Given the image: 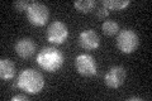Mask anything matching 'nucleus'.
I'll use <instances>...</instances> for the list:
<instances>
[{
	"mask_svg": "<svg viewBox=\"0 0 152 101\" xmlns=\"http://www.w3.org/2000/svg\"><path fill=\"white\" fill-rule=\"evenodd\" d=\"M15 76V67L10 60H0V77L1 80H12Z\"/></svg>",
	"mask_w": 152,
	"mask_h": 101,
	"instance_id": "9d476101",
	"label": "nucleus"
},
{
	"mask_svg": "<svg viewBox=\"0 0 152 101\" xmlns=\"http://www.w3.org/2000/svg\"><path fill=\"white\" fill-rule=\"evenodd\" d=\"M79 44L84 49L93 51L100 46V39H99L98 33L93 29H88L80 33L79 36Z\"/></svg>",
	"mask_w": 152,
	"mask_h": 101,
	"instance_id": "6e6552de",
	"label": "nucleus"
},
{
	"mask_svg": "<svg viewBox=\"0 0 152 101\" xmlns=\"http://www.w3.org/2000/svg\"><path fill=\"white\" fill-rule=\"evenodd\" d=\"M95 15H96L99 19H105V18L109 15V10L100 3V4H99V5L96 7V10H95Z\"/></svg>",
	"mask_w": 152,
	"mask_h": 101,
	"instance_id": "2eb2a0df",
	"label": "nucleus"
},
{
	"mask_svg": "<svg viewBox=\"0 0 152 101\" xmlns=\"http://www.w3.org/2000/svg\"><path fill=\"white\" fill-rule=\"evenodd\" d=\"M127 72L122 66H114L107 72L105 77H104V82L108 87L110 89H118L124 84Z\"/></svg>",
	"mask_w": 152,
	"mask_h": 101,
	"instance_id": "0eeeda50",
	"label": "nucleus"
},
{
	"mask_svg": "<svg viewBox=\"0 0 152 101\" xmlns=\"http://www.w3.org/2000/svg\"><path fill=\"white\" fill-rule=\"evenodd\" d=\"M102 29H103V33L105 36L113 37V36H115L117 33H119V25H118V23L114 22V20H105L102 25Z\"/></svg>",
	"mask_w": 152,
	"mask_h": 101,
	"instance_id": "f8f14e48",
	"label": "nucleus"
},
{
	"mask_svg": "<svg viewBox=\"0 0 152 101\" xmlns=\"http://www.w3.org/2000/svg\"><path fill=\"white\" fill-rule=\"evenodd\" d=\"M75 66H76V71L81 76H85V77L95 76L98 72L96 62L90 54H85V53L79 54L75 60Z\"/></svg>",
	"mask_w": 152,
	"mask_h": 101,
	"instance_id": "423d86ee",
	"label": "nucleus"
},
{
	"mask_svg": "<svg viewBox=\"0 0 152 101\" xmlns=\"http://www.w3.org/2000/svg\"><path fill=\"white\" fill-rule=\"evenodd\" d=\"M31 3H28L27 0H17V1L13 3V8L18 12H27L28 7H29Z\"/></svg>",
	"mask_w": 152,
	"mask_h": 101,
	"instance_id": "4468645a",
	"label": "nucleus"
},
{
	"mask_svg": "<svg viewBox=\"0 0 152 101\" xmlns=\"http://www.w3.org/2000/svg\"><path fill=\"white\" fill-rule=\"evenodd\" d=\"M17 86L20 90L26 91L27 94L34 95L41 92L45 86V80L39 72L32 68L23 70L18 76Z\"/></svg>",
	"mask_w": 152,
	"mask_h": 101,
	"instance_id": "f257e3e1",
	"label": "nucleus"
},
{
	"mask_svg": "<svg viewBox=\"0 0 152 101\" xmlns=\"http://www.w3.org/2000/svg\"><path fill=\"white\" fill-rule=\"evenodd\" d=\"M15 52L22 58H29L34 54L36 52V44L31 38H22L15 43Z\"/></svg>",
	"mask_w": 152,
	"mask_h": 101,
	"instance_id": "1a4fd4ad",
	"label": "nucleus"
},
{
	"mask_svg": "<svg viewBox=\"0 0 152 101\" xmlns=\"http://www.w3.org/2000/svg\"><path fill=\"white\" fill-rule=\"evenodd\" d=\"M128 100H129V101H132V100H143V99H142V97H137V96H133V97H129V99H128Z\"/></svg>",
	"mask_w": 152,
	"mask_h": 101,
	"instance_id": "f3484780",
	"label": "nucleus"
},
{
	"mask_svg": "<svg viewBox=\"0 0 152 101\" xmlns=\"http://www.w3.org/2000/svg\"><path fill=\"white\" fill-rule=\"evenodd\" d=\"M95 5H96V3L94 0H77V1L74 3V7L81 13L91 12Z\"/></svg>",
	"mask_w": 152,
	"mask_h": 101,
	"instance_id": "ddd939ff",
	"label": "nucleus"
},
{
	"mask_svg": "<svg viewBox=\"0 0 152 101\" xmlns=\"http://www.w3.org/2000/svg\"><path fill=\"white\" fill-rule=\"evenodd\" d=\"M26 14H27V18L32 25L42 27L48 22L50 9L47 8L45 4L38 3V1H33L29 4Z\"/></svg>",
	"mask_w": 152,
	"mask_h": 101,
	"instance_id": "20e7f679",
	"label": "nucleus"
},
{
	"mask_svg": "<svg viewBox=\"0 0 152 101\" xmlns=\"http://www.w3.org/2000/svg\"><path fill=\"white\" fill-rule=\"evenodd\" d=\"M140 46V38L137 33L132 29H123L119 31L117 36V48L122 53L129 54L137 49Z\"/></svg>",
	"mask_w": 152,
	"mask_h": 101,
	"instance_id": "7ed1b4c3",
	"label": "nucleus"
},
{
	"mask_svg": "<svg viewBox=\"0 0 152 101\" xmlns=\"http://www.w3.org/2000/svg\"><path fill=\"white\" fill-rule=\"evenodd\" d=\"M18 100H24V101H28L29 97L27 95H15L12 97V101H18Z\"/></svg>",
	"mask_w": 152,
	"mask_h": 101,
	"instance_id": "dca6fc26",
	"label": "nucleus"
},
{
	"mask_svg": "<svg viewBox=\"0 0 152 101\" xmlns=\"http://www.w3.org/2000/svg\"><path fill=\"white\" fill-rule=\"evenodd\" d=\"M102 4L108 10H122L131 4V0H103Z\"/></svg>",
	"mask_w": 152,
	"mask_h": 101,
	"instance_id": "9b49d317",
	"label": "nucleus"
},
{
	"mask_svg": "<svg viewBox=\"0 0 152 101\" xmlns=\"http://www.w3.org/2000/svg\"><path fill=\"white\" fill-rule=\"evenodd\" d=\"M37 63L47 72H56L64 65V54L55 47H45L38 52Z\"/></svg>",
	"mask_w": 152,
	"mask_h": 101,
	"instance_id": "f03ea898",
	"label": "nucleus"
},
{
	"mask_svg": "<svg viewBox=\"0 0 152 101\" xmlns=\"http://www.w3.org/2000/svg\"><path fill=\"white\" fill-rule=\"evenodd\" d=\"M69 37L67 25L64 22L56 20L47 28V39L53 44H62Z\"/></svg>",
	"mask_w": 152,
	"mask_h": 101,
	"instance_id": "39448f33",
	"label": "nucleus"
}]
</instances>
